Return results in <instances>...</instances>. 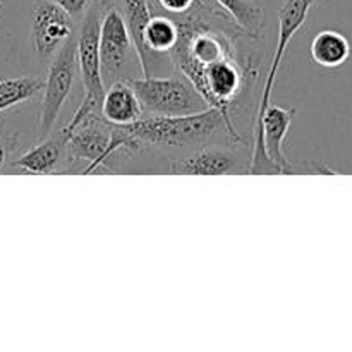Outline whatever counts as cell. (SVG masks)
I'll use <instances>...</instances> for the list:
<instances>
[{
	"instance_id": "obj_12",
	"label": "cell",
	"mask_w": 352,
	"mask_h": 352,
	"mask_svg": "<svg viewBox=\"0 0 352 352\" xmlns=\"http://www.w3.org/2000/svg\"><path fill=\"white\" fill-rule=\"evenodd\" d=\"M313 62L327 69L342 67L351 58V43L347 36L336 30H323L313 38L309 47Z\"/></svg>"
},
{
	"instance_id": "obj_11",
	"label": "cell",
	"mask_w": 352,
	"mask_h": 352,
	"mask_svg": "<svg viewBox=\"0 0 352 352\" xmlns=\"http://www.w3.org/2000/svg\"><path fill=\"white\" fill-rule=\"evenodd\" d=\"M177 38H179V28L174 19L165 16L150 17V21H148L143 33L150 76H151V69H153V64H157L155 58L170 57V50L174 48Z\"/></svg>"
},
{
	"instance_id": "obj_9",
	"label": "cell",
	"mask_w": 352,
	"mask_h": 352,
	"mask_svg": "<svg viewBox=\"0 0 352 352\" xmlns=\"http://www.w3.org/2000/svg\"><path fill=\"white\" fill-rule=\"evenodd\" d=\"M143 107L127 79L109 85L102 102V117L112 126H126L143 117Z\"/></svg>"
},
{
	"instance_id": "obj_6",
	"label": "cell",
	"mask_w": 352,
	"mask_h": 352,
	"mask_svg": "<svg viewBox=\"0 0 352 352\" xmlns=\"http://www.w3.org/2000/svg\"><path fill=\"white\" fill-rule=\"evenodd\" d=\"M325 2H330V0H285V2L280 6V9H278L277 45H275L270 71H268L267 79H265L263 91H261L260 103H258V109H256V117H254V129H253L254 138H256L258 133H260V124H261V119H263L265 110L272 105V91H274L278 69H280L282 60H284L289 43H291L292 38L296 36V33L305 26L309 10H311L315 6H318V3H325Z\"/></svg>"
},
{
	"instance_id": "obj_8",
	"label": "cell",
	"mask_w": 352,
	"mask_h": 352,
	"mask_svg": "<svg viewBox=\"0 0 352 352\" xmlns=\"http://www.w3.org/2000/svg\"><path fill=\"white\" fill-rule=\"evenodd\" d=\"M239 168V157L226 146H206L191 157L172 162L170 172L181 175H223Z\"/></svg>"
},
{
	"instance_id": "obj_15",
	"label": "cell",
	"mask_w": 352,
	"mask_h": 352,
	"mask_svg": "<svg viewBox=\"0 0 352 352\" xmlns=\"http://www.w3.org/2000/svg\"><path fill=\"white\" fill-rule=\"evenodd\" d=\"M220 7L227 12V16L232 17L234 23L239 26L244 34L258 36L265 26L263 9L253 0H215Z\"/></svg>"
},
{
	"instance_id": "obj_13",
	"label": "cell",
	"mask_w": 352,
	"mask_h": 352,
	"mask_svg": "<svg viewBox=\"0 0 352 352\" xmlns=\"http://www.w3.org/2000/svg\"><path fill=\"white\" fill-rule=\"evenodd\" d=\"M124 7V21L127 24L131 38H133L134 48L138 52V58H140L141 74L150 76V69H148V55L146 48H144L143 33L146 28L148 21H150V0H122Z\"/></svg>"
},
{
	"instance_id": "obj_3",
	"label": "cell",
	"mask_w": 352,
	"mask_h": 352,
	"mask_svg": "<svg viewBox=\"0 0 352 352\" xmlns=\"http://www.w3.org/2000/svg\"><path fill=\"white\" fill-rule=\"evenodd\" d=\"M79 74L78 65V31L60 45L48 60L47 78L41 89L40 113H38V138L50 136L60 117L62 109L67 103L69 95Z\"/></svg>"
},
{
	"instance_id": "obj_10",
	"label": "cell",
	"mask_w": 352,
	"mask_h": 352,
	"mask_svg": "<svg viewBox=\"0 0 352 352\" xmlns=\"http://www.w3.org/2000/svg\"><path fill=\"white\" fill-rule=\"evenodd\" d=\"M67 146V138L62 133L47 136L40 143L28 148L23 155L14 160V167L26 174H52L60 164Z\"/></svg>"
},
{
	"instance_id": "obj_5",
	"label": "cell",
	"mask_w": 352,
	"mask_h": 352,
	"mask_svg": "<svg viewBox=\"0 0 352 352\" xmlns=\"http://www.w3.org/2000/svg\"><path fill=\"white\" fill-rule=\"evenodd\" d=\"M100 64L105 88L119 79H129L134 60L140 62L122 12L116 7L103 9L98 34Z\"/></svg>"
},
{
	"instance_id": "obj_18",
	"label": "cell",
	"mask_w": 352,
	"mask_h": 352,
	"mask_svg": "<svg viewBox=\"0 0 352 352\" xmlns=\"http://www.w3.org/2000/svg\"><path fill=\"white\" fill-rule=\"evenodd\" d=\"M52 2L57 3V6L60 7V9H64L72 19H76V17L85 16V12L89 9V6H91L95 0H52Z\"/></svg>"
},
{
	"instance_id": "obj_17",
	"label": "cell",
	"mask_w": 352,
	"mask_h": 352,
	"mask_svg": "<svg viewBox=\"0 0 352 352\" xmlns=\"http://www.w3.org/2000/svg\"><path fill=\"white\" fill-rule=\"evenodd\" d=\"M19 129L12 126L10 117L6 116V112L0 113V172L19 150Z\"/></svg>"
},
{
	"instance_id": "obj_14",
	"label": "cell",
	"mask_w": 352,
	"mask_h": 352,
	"mask_svg": "<svg viewBox=\"0 0 352 352\" xmlns=\"http://www.w3.org/2000/svg\"><path fill=\"white\" fill-rule=\"evenodd\" d=\"M45 81L34 76H16V78H0V113L28 103L38 96L43 89Z\"/></svg>"
},
{
	"instance_id": "obj_2",
	"label": "cell",
	"mask_w": 352,
	"mask_h": 352,
	"mask_svg": "<svg viewBox=\"0 0 352 352\" xmlns=\"http://www.w3.org/2000/svg\"><path fill=\"white\" fill-rule=\"evenodd\" d=\"M102 0H95L82 16L81 28L78 31V65L81 76L85 96L76 109L74 116L62 127L60 133L65 138L78 127L82 120L91 116H102V102L105 95V82L102 76V64H100L98 52V34L100 19H102Z\"/></svg>"
},
{
	"instance_id": "obj_7",
	"label": "cell",
	"mask_w": 352,
	"mask_h": 352,
	"mask_svg": "<svg viewBox=\"0 0 352 352\" xmlns=\"http://www.w3.org/2000/svg\"><path fill=\"white\" fill-rule=\"evenodd\" d=\"M74 19L52 0H34L30 16V41L40 62H48L76 33Z\"/></svg>"
},
{
	"instance_id": "obj_16",
	"label": "cell",
	"mask_w": 352,
	"mask_h": 352,
	"mask_svg": "<svg viewBox=\"0 0 352 352\" xmlns=\"http://www.w3.org/2000/svg\"><path fill=\"white\" fill-rule=\"evenodd\" d=\"M30 38V31L14 30L9 23V12H7L6 0H0V69L9 67L10 62L16 58L23 45V38Z\"/></svg>"
},
{
	"instance_id": "obj_1",
	"label": "cell",
	"mask_w": 352,
	"mask_h": 352,
	"mask_svg": "<svg viewBox=\"0 0 352 352\" xmlns=\"http://www.w3.org/2000/svg\"><path fill=\"white\" fill-rule=\"evenodd\" d=\"M120 127L141 144L146 143L157 146H196L220 134L234 140L226 119L215 107H206L188 116L151 113L150 117H140L134 122Z\"/></svg>"
},
{
	"instance_id": "obj_19",
	"label": "cell",
	"mask_w": 352,
	"mask_h": 352,
	"mask_svg": "<svg viewBox=\"0 0 352 352\" xmlns=\"http://www.w3.org/2000/svg\"><path fill=\"white\" fill-rule=\"evenodd\" d=\"M195 2L196 0H157V3L162 9L170 14H177V16L188 12L195 6Z\"/></svg>"
},
{
	"instance_id": "obj_4",
	"label": "cell",
	"mask_w": 352,
	"mask_h": 352,
	"mask_svg": "<svg viewBox=\"0 0 352 352\" xmlns=\"http://www.w3.org/2000/svg\"><path fill=\"white\" fill-rule=\"evenodd\" d=\"M143 110L157 116H188L208 103L184 76H141L127 79Z\"/></svg>"
}]
</instances>
